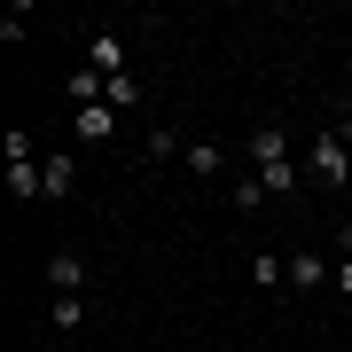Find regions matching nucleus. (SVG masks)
<instances>
[{"instance_id": "nucleus-1", "label": "nucleus", "mask_w": 352, "mask_h": 352, "mask_svg": "<svg viewBox=\"0 0 352 352\" xmlns=\"http://www.w3.org/2000/svg\"><path fill=\"white\" fill-rule=\"evenodd\" d=\"M251 173L266 180V196H298L305 164L289 157V133H282V126H258V133H251Z\"/></svg>"}, {"instance_id": "nucleus-2", "label": "nucleus", "mask_w": 352, "mask_h": 352, "mask_svg": "<svg viewBox=\"0 0 352 352\" xmlns=\"http://www.w3.org/2000/svg\"><path fill=\"white\" fill-rule=\"evenodd\" d=\"M305 173H314L321 188H352V126L344 133H321L314 149H305Z\"/></svg>"}, {"instance_id": "nucleus-3", "label": "nucleus", "mask_w": 352, "mask_h": 352, "mask_svg": "<svg viewBox=\"0 0 352 352\" xmlns=\"http://www.w3.org/2000/svg\"><path fill=\"white\" fill-rule=\"evenodd\" d=\"M8 188H16V204H47V180H39V141H32V133H8Z\"/></svg>"}, {"instance_id": "nucleus-4", "label": "nucleus", "mask_w": 352, "mask_h": 352, "mask_svg": "<svg viewBox=\"0 0 352 352\" xmlns=\"http://www.w3.org/2000/svg\"><path fill=\"white\" fill-rule=\"evenodd\" d=\"M87 63H94L102 78H126V39H118V32H94V39H87Z\"/></svg>"}, {"instance_id": "nucleus-5", "label": "nucleus", "mask_w": 352, "mask_h": 352, "mask_svg": "<svg viewBox=\"0 0 352 352\" xmlns=\"http://www.w3.org/2000/svg\"><path fill=\"white\" fill-rule=\"evenodd\" d=\"M47 289H55V298H78V289H87V266H78V251H55V258H47Z\"/></svg>"}, {"instance_id": "nucleus-6", "label": "nucleus", "mask_w": 352, "mask_h": 352, "mask_svg": "<svg viewBox=\"0 0 352 352\" xmlns=\"http://www.w3.org/2000/svg\"><path fill=\"white\" fill-rule=\"evenodd\" d=\"M329 274H337V266L321 251H289V289H329Z\"/></svg>"}, {"instance_id": "nucleus-7", "label": "nucleus", "mask_w": 352, "mask_h": 352, "mask_svg": "<svg viewBox=\"0 0 352 352\" xmlns=\"http://www.w3.org/2000/svg\"><path fill=\"white\" fill-rule=\"evenodd\" d=\"M71 118H78V141H94V149L118 133V110H110V102H87V110H71Z\"/></svg>"}, {"instance_id": "nucleus-8", "label": "nucleus", "mask_w": 352, "mask_h": 352, "mask_svg": "<svg viewBox=\"0 0 352 352\" xmlns=\"http://www.w3.org/2000/svg\"><path fill=\"white\" fill-rule=\"evenodd\" d=\"M39 180H47V204H63V196H71V157L47 149V157H39Z\"/></svg>"}, {"instance_id": "nucleus-9", "label": "nucleus", "mask_w": 352, "mask_h": 352, "mask_svg": "<svg viewBox=\"0 0 352 352\" xmlns=\"http://www.w3.org/2000/svg\"><path fill=\"white\" fill-rule=\"evenodd\" d=\"M141 157H149V164H173V157H188V141H180L173 126H149V141H141Z\"/></svg>"}, {"instance_id": "nucleus-10", "label": "nucleus", "mask_w": 352, "mask_h": 352, "mask_svg": "<svg viewBox=\"0 0 352 352\" xmlns=\"http://www.w3.org/2000/svg\"><path fill=\"white\" fill-rule=\"evenodd\" d=\"M180 164H188L196 180H219V164H227V149H219V141H188V157H180Z\"/></svg>"}, {"instance_id": "nucleus-11", "label": "nucleus", "mask_w": 352, "mask_h": 352, "mask_svg": "<svg viewBox=\"0 0 352 352\" xmlns=\"http://www.w3.org/2000/svg\"><path fill=\"white\" fill-rule=\"evenodd\" d=\"M251 282L266 289V298H274V289H289V258H274V251H258V258H251Z\"/></svg>"}, {"instance_id": "nucleus-12", "label": "nucleus", "mask_w": 352, "mask_h": 352, "mask_svg": "<svg viewBox=\"0 0 352 352\" xmlns=\"http://www.w3.org/2000/svg\"><path fill=\"white\" fill-rule=\"evenodd\" d=\"M227 204H235V212H258V204H266V180H258V173H243L235 188H227Z\"/></svg>"}, {"instance_id": "nucleus-13", "label": "nucleus", "mask_w": 352, "mask_h": 352, "mask_svg": "<svg viewBox=\"0 0 352 352\" xmlns=\"http://www.w3.org/2000/svg\"><path fill=\"white\" fill-rule=\"evenodd\" d=\"M102 102H110V110H133V102H141V78H133V71L110 78V94H102Z\"/></svg>"}, {"instance_id": "nucleus-14", "label": "nucleus", "mask_w": 352, "mask_h": 352, "mask_svg": "<svg viewBox=\"0 0 352 352\" xmlns=\"http://www.w3.org/2000/svg\"><path fill=\"white\" fill-rule=\"evenodd\" d=\"M24 32H32V8H8V16H0V39H8V47H16Z\"/></svg>"}, {"instance_id": "nucleus-15", "label": "nucleus", "mask_w": 352, "mask_h": 352, "mask_svg": "<svg viewBox=\"0 0 352 352\" xmlns=\"http://www.w3.org/2000/svg\"><path fill=\"white\" fill-rule=\"evenodd\" d=\"M78 314H87V305H78V298H55V314H47V321H55V329H63V337H71V329H78Z\"/></svg>"}, {"instance_id": "nucleus-16", "label": "nucleus", "mask_w": 352, "mask_h": 352, "mask_svg": "<svg viewBox=\"0 0 352 352\" xmlns=\"http://www.w3.org/2000/svg\"><path fill=\"white\" fill-rule=\"evenodd\" d=\"M329 282H337V298H352V251L337 258V274H329Z\"/></svg>"}, {"instance_id": "nucleus-17", "label": "nucleus", "mask_w": 352, "mask_h": 352, "mask_svg": "<svg viewBox=\"0 0 352 352\" xmlns=\"http://www.w3.org/2000/svg\"><path fill=\"white\" fill-rule=\"evenodd\" d=\"M344 71H352V55H344Z\"/></svg>"}, {"instance_id": "nucleus-18", "label": "nucleus", "mask_w": 352, "mask_h": 352, "mask_svg": "<svg viewBox=\"0 0 352 352\" xmlns=\"http://www.w3.org/2000/svg\"><path fill=\"white\" fill-rule=\"evenodd\" d=\"M344 196H352V188H344Z\"/></svg>"}]
</instances>
